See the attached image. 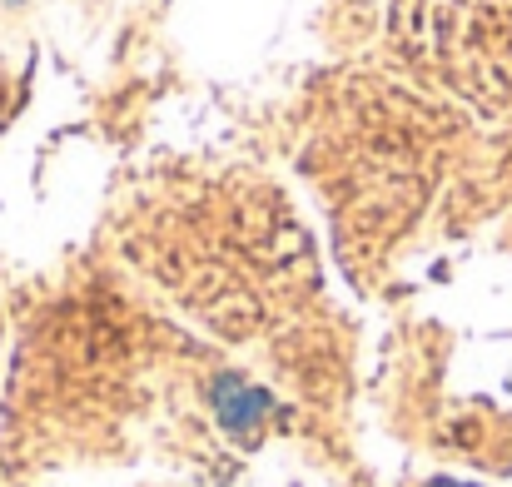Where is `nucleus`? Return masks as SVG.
<instances>
[]
</instances>
